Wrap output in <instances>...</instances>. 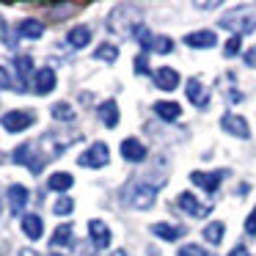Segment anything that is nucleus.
Segmentation results:
<instances>
[{"mask_svg":"<svg viewBox=\"0 0 256 256\" xmlns=\"http://www.w3.org/2000/svg\"><path fill=\"white\" fill-rule=\"evenodd\" d=\"M138 25H140V12L135 6H118L108 17V28L113 34H132Z\"/></svg>","mask_w":256,"mask_h":256,"instance_id":"f257e3e1","label":"nucleus"},{"mask_svg":"<svg viewBox=\"0 0 256 256\" xmlns=\"http://www.w3.org/2000/svg\"><path fill=\"white\" fill-rule=\"evenodd\" d=\"M220 28H226V30H232L234 36H248V34H254L256 30V14H250V12H232V14H226V17H220Z\"/></svg>","mask_w":256,"mask_h":256,"instance_id":"f03ea898","label":"nucleus"},{"mask_svg":"<svg viewBox=\"0 0 256 256\" xmlns=\"http://www.w3.org/2000/svg\"><path fill=\"white\" fill-rule=\"evenodd\" d=\"M0 124L6 132H25L30 124H36V113L34 110H8L0 116Z\"/></svg>","mask_w":256,"mask_h":256,"instance_id":"7ed1b4c3","label":"nucleus"},{"mask_svg":"<svg viewBox=\"0 0 256 256\" xmlns=\"http://www.w3.org/2000/svg\"><path fill=\"white\" fill-rule=\"evenodd\" d=\"M108 160H110L108 146L105 144H94V146H88V149L78 157V166L80 168H102V166H108Z\"/></svg>","mask_w":256,"mask_h":256,"instance_id":"20e7f679","label":"nucleus"},{"mask_svg":"<svg viewBox=\"0 0 256 256\" xmlns=\"http://www.w3.org/2000/svg\"><path fill=\"white\" fill-rule=\"evenodd\" d=\"M157 198V188L154 184H135L130 188V196H127V204L135 206V210H149Z\"/></svg>","mask_w":256,"mask_h":256,"instance_id":"39448f33","label":"nucleus"},{"mask_svg":"<svg viewBox=\"0 0 256 256\" xmlns=\"http://www.w3.org/2000/svg\"><path fill=\"white\" fill-rule=\"evenodd\" d=\"M220 127L226 130L228 135H234V138H248L250 135L248 122H245L242 116H234V113H226V116L220 118Z\"/></svg>","mask_w":256,"mask_h":256,"instance_id":"423d86ee","label":"nucleus"},{"mask_svg":"<svg viewBox=\"0 0 256 256\" xmlns=\"http://www.w3.org/2000/svg\"><path fill=\"white\" fill-rule=\"evenodd\" d=\"M176 204H179V210H182V212H188V215H193V218H206V215H210V206L201 204L193 193H182L176 198Z\"/></svg>","mask_w":256,"mask_h":256,"instance_id":"0eeeda50","label":"nucleus"},{"mask_svg":"<svg viewBox=\"0 0 256 256\" xmlns=\"http://www.w3.org/2000/svg\"><path fill=\"white\" fill-rule=\"evenodd\" d=\"M184 44L193 47V50H210L218 44V36L215 30H193V34L184 36Z\"/></svg>","mask_w":256,"mask_h":256,"instance_id":"6e6552de","label":"nucleus"},{"mask_svg":"<svg viewBox=\"0 0 256 256\" xmlns=\"http://www.w3.org/2000/svg\"><path fill=\"white\" fill-rule=\"evenodd\" d=\"M6 196H8V210H12V215H22L25 204H28V198H30L28 188H25V184H12Z\"/></svg>","mask_w":256,"mask_h":256,"instance_id":"1a4fd4ad","label":"nucleus"},{"mask_svg":"<svg viewBox=\"0 0 256 256\" xmlns=\"http://www.w3.org/2000/svg\"><path fill=\"white\" fill-rule=\"evenodd\" d=\"M58 86V80H56V72H52L50 66H44V69H39V72L34 74V91L39 96H44V94H50L52 88Z\"/></svg>","mask_w":256,"mask_h":256,"instance_id":"9d476101","label":"nucleus"},{"mask_svg":"<svg viewBox=\"0 0 256 256\" xmlns=\"http://www.w3.org/2000/svg\"><path fill=\"white\" fill-rule=\"evenodd\" d=\"M88 234H91V242H94V248L105 250L108 245H110V228H108V223L102 220H88Z\"/></svg>","mask_w":256,"mask_h":256,"instance_id":"9b49d317","label":"nucleus"},{"mask_svg":"<svg viewBox=\"0 0 256 256\" xmlns=\"http://www.w3.org/2000/svg\"><path fill=\"white\" fill-rule=\"evenodd\" d=\"M226 176V171H218V174H204V171H193L190 174V182L193 184H198V188H204L206 193H215L218 190V184H220V179Z\"/></svg>","mask_w":256,"mask_h":256,"instance_id":"f8f14e48","label":"nucleus"},{"mask_svg":"<svg viewBox=\"0 0 256 256\" xmlns=\"http://www.w3.org/2000/svg\"><path fill=\"white\" fill-rule=\"evenodd\" d=\"M122 157L127 162H140V160H146V146L138 138H124L122 140Z\"/></svg>","mask_w":256,"mask_h":256,"instance_id":"ddd939ff","label":"nucleus"},{"mask_svg":"<svg viewBox=\"0 0 256 256\" xmlns=\"http://www.w3.org/2000/svg\"><path fill=\"white\" fill-rule=\"evenodd\" d=\"M152 78H154V86L160 91H174L179 86V72L176 69H168V66H160Z\"/></svg>","mask_w":256,"mask_h":256,"instance_id":"4468645a","label":"nucleus"},{"mask_svg":"<svg viewBox=\"0 0 256 256\" xmlns=\"http://www.w3.org/2000/svg\"><path fill=\"white\" fill-rule=\"evenodd\" d=\"M42 34H44V25H42L39 20H34V17H25L22 22L17 25V36H20V39L36 42V39H42Z\"/></svg>","mask_w":256,"mask_h":256,"instance_id":"2eb2a0df","label":"nucleus"},{"mask_svg":"<svg viewBox=\"0 0 256 256\" xmlns=\"http://www.w3.org/2000/svg\"><path fill=\"white\" fill-rule=\"evenodd\" d=\"M72 184H74V176L66 171H56L47 179V190H52V193H58V196H66V190L72 188Z\"/></svg>","mask_w":256,"mask_h":256,"instance_id":"dca6fc26","label":"nucleus"},{"mask_svg":"<svg viewBox=\"0 0 256 256\" xmlns=\"http://www.w3.org/2000/svg\"><path fill=\"white\" fill-rule=\"evenodd\" d=\"M152 234H154L157 240H166V242H176L184 234V228L174 226V223H154V226H152Z\"/></svg>","mask_w":256,"mask_h":256,"instance_id":"f3484780","label":"nucleus"},{"mask_svg":"<svg viewBox=\"0 0 256 256\" xmlns=\"http://www.w3.org/2000/svg\"><path fill=\"white\" fill-rule=\"evenodd\" d=\"M22 234L28 240H39L42 234H44V223H42V218L39 215H22Z\"/></svg>","mask_w":256,"mask_h":256,"instance_id":"a211bd4d","label":"nucleus"},{"mask_svg":"<svg viewBox=\"0 0 256 256\" xmlns=\"http://www.w3.org/2000/svg\"><path fill=\"white\" fill-rule=\"evenodd\" d=\"M96 113H100V118H102V124H105V127L113 130L118 124V105L113 100H105L100 108H96Z\"/></svg>","mask_w":256,"mask_h":256,"instance_id":"6ab92c4d","label":"nucleus"},{"mask_svg":"<svg viewBox=\"0 0 256 256\" xmlns=\"http://www.w3.org/2000/svg\"><path fill=\"white\" fill-rule=\"evenodd\" d=\"M66 42L74 47V50H83V47H88V42H91V28H88V25H78V28H72V30H69V36H66Z\"/></svg>","mask_w":256,"mask_h":256,"instance_id":"aec40b11","label":"nucleus"},{"mask_svg":"<svg viewBox=\"0 0 256 256\" xmlns=\"http://www.w3.org/2000/svg\"><path fill=\"white\" fill-rule=\"evenodd\" d=\"M188 100L193 102L196 108H204L206 102H210V96H206V91H204V86H201V80H196V78L188 80Z\"/></svg>","mask_w":256,"mask_h":256,"instance_id":"412c9836","label":"nucleus"},{"mask_svg":"<svg viewBox=\"0 0 256 256\" xmlns=\"http://www.w3.org/2000/svg\"><path fill=\"white\" fill-rule=\"evenodd\" d=\"M154 113L162 118V122H174V118L182 116V108H179V102H157Z\"/></svg>","mask_w":256,"mask_h":256,"instance_id":"4be33fe9","label":"nucleus"},{"mask_svg":"<svg viewBox=\"0 0 256 256\" xmlns=\"http://www.w3.org/2000/svg\"><path fill=\"white\" fill-rule=\"evenodd\" d=\"M69 242H72V226L64 223V226H58L56 232H52L50 245H52V248H64V245H69Z\"/></svg>","mask_w":256,"mask_h":256,"instance_id":"5701e85b","label":"nucleus"},{"mask_svg":"<svg viewBox=\"0 0 256 256\" xmlns=\"http://www.w3.org/2000/svg\"><path fill=\"white\" fill-rule=\"evenodd\" d=\"M223 228H226V226H223L220 220L206 223V226H204V240H206L210 245H220V240H223Z\"/></svg>","mask_w":256,"mask_h":256,"instance_id":"b1692460","label":"nucleus"},{"mask_svg":"<svg viewBox=\"0 0 256 256\" xmlns=\"http://www.w3.org/2000/svg\"><path fill=\"white\" fill-rule=\"evenodd\" d=\"M50 113L58 122H74V108L69 105V102H56V105L50 108Z\"/></svg>","mask_w":256,"mask_h":256,"instance_id":"393cba45","label":"nucleus"},{"mask_svg":"<svg viewBox=\"0 0 256 256\" xmlns=\"http://www.w3.org/2000/svg\"><path fill=\"white\" fill-rule=\"evenodd\" d=\"M132 39H135V42H138V44H140V47H144V50H152V42H154V34H152V30H149V28H146V25H144V22H140V25H138V28H135V30H132Z\"/></svg>","mask_w":256,"mask_h":256,"instance_id":"a878e982","label":"nucleus"},{"mask_svg":"<svg viewBox=\"0 0 256 256\" xmlns=\"http://www.w3.org/2000/svg\"><path fill=\"white\" fill-rule=\"evenodd\" d=\"M94 58H100V61H105V64H113L118 58V47L116 44H100L94 52Z\"/></svg>","mask_w":256,"mask_h":256,"instance_id":"bb28decb","label":"nucleus"},{"mask_svg":"<svg viewBox=\"0 0 256 256\" xmlns=\"http://www.w3.org/2000/svg\"><path fill=\"white\" fill-rule=\"evenodd\" d=\"M14 69L20 72V80H25L30 72H34V58L30 56H17L14 58Z\"/></svg>","mask_w":256,"mask_h":256,"instance_id":"cd10ccee","label":"nucleus"},{"mask_svg":"<svg viewBox=\"0 0 256 256\" xmlns=\"http://www.w3.org/2000/svg\"><path fill=\"white\" fill-rule=\"evenodd\" d=\"M14 162H20V166H30V160H34V144H22L17 152L12 154Z\"/></svg>","mask_w":256,"mask_h":256,"instance_id":"c85d7f7f","label":"nucleus"},{"mask_svg":"<svg viewBox=\"0 0 256 256\" xmlns=\"http://www.w3.org/2000/svg\"><path fill=\"white\" fill-rule=\"evenodd\" d=\"M52 212H56V215H61V218L72 215V212H74V201L69 198V196H58V201L52 204Z\"/></svg>","mask_w":256,"mask_h":256,"instance_id":"c756f323","label":"nucleus"},{"mask_svg":"<svg viewBox=\"0 0 256 256\" xmlns=\"http://www.w3.org/2000/svg\"><path fill=\"white\" fill-rule=\"evenodd\" d=\"M240 47H242V39H240V36H232V39L223 44V58H234L240 52Z\"/></svg>","mask_w":256,"mask_h":256,"instance_id":"7c9ffc66","label":"nucleus"},{"mask_svg":"<svg viewBox=\"0 0 256 256\" xmlns=\"http://www.w3.org/2000/svg\"><path fill=\"white\" fill-rule=\"evenodd\" d=\"M152 50H154V52H171V50H174V42L168 39V36H154V42H152Z\"/></svg>","mask_w":256,"mask_h":256,"instance_id":"2f4dec72","label":"nucleus"},{"mask_svg":"<svg viewBox=\"0 0 256 256\" xmlns=\"http://www.w3.org/2000/svg\"><path fill=\"white\" fill-rule=\"evenodd\" d=\"M176 256H210V254H206V250L201 248V245L188 242V245H182V248H179V254H176Z\"/></svg>","mask_w":256,"mask_h":256,"instance_id":"473e14b6","label":"nucleus"},{"mask_svg":"<svg viewBox=\"0 0 256 256\" xmlns=\"http://www.w3.org/2000/svg\"><path fill=\"white\" fill-rule=\"evenodd\" d=\"M245 234H248V237H256V210L250 212L248 220H245Z\"/></svg>","mask_w":256,"mask_h":256,"instance_id":"72a5a7b5","label":"nucleus"},{"mask_svg":"<svg viewBox=\"0 0 256 256\" xmlns=\"http://www.w3.org/2000/svg\"><path fill=\"white\" fill-rule=\"evenodd\" d=\"M135 72H138V74H146V72H149V58H146V56H138V58H135Z\"/></svg>","mask_w":256,"mask_h":256,"instance_id":"f704fd0d","label":"nucleus"},{"mask_svg":"<svg viewBox=\"0 0 256 256\" xmlns=\"http://www.w3.org/2000/svg\"><path fill=\"white\" fill-rule=\"evenodd\" d=\"M0 88H17V86L12 83V74H8L3 66H0Z\"/></svg>","mask_w":256,"mask_h":256,"instance_id":"c9c22d12","label":"nucleus"},{"mask_svg":"<svg viewBox=\"0 0 256 256\" xmlns=\"http://www.w3.org/2000/svg\"><path fill=\"white\" fill-rule=\"evenodd\" d=\"M228 256H250V254H248V248H245V245H234V248L228 250Z\"/></svg>","mask_w":256,"mask_h":256,"instance_id":"e433bc0d","label":"nucleus"},{"mask_svg":"<svg viewBox=\"0 0 256 256\" xmlns=\"http://www.w3.org/2000/svg\"><path fill=\"white\" fill-rule=\"evenodd\" d=\"M245 64H248V66H256V50L245 52Z\"/></svg>","mask_w":256,"mask_h":256,"instance_id":"4c0bfd02","label":"nucleus"},{"mask_svg":"<svg viewBox=\"0 0 256 256\" xmlns=\"http://www.w3.org/2000/svg\"><path fill=\"white\" fill-rule=\"evenodd\" d=\"M6 34H8V30H6V20H3V14H0V39H3V42H6Z\"/></svg>","mask_w":256,"mask_h":256,"instance_id":"58836bf2","label":"nucleus"},{"mask_svg":"<svg viewBox=\"0 0 256 256\" xmlns=\"http://www.w3.org/2000/svg\"><path fill=\"white\" fill-rule=\"evenodd\" d=\"M108 256H130V254H127V250L122 248V250H113V254H108Z\"/></svg>","mask_w":256,"mask_h":256,"instance_id":"ea45409f","label":"nucleus"},{"mask_svg":"<svg viewBox=\"0 0 256 256\" xmlns=\"http://www.w3.org/2000/svg\"><path fill=\"white\" fill-rule=\"evenodd\" d=\"M20 256H39V254H34V250H20Z\"/></svg>","mask_w":256,"mask_h":256,"instance_id":"a19ab883","label":"nucleus"}]
</instances>
